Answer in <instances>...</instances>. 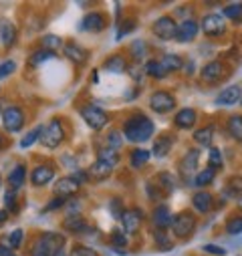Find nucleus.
<instances>
[{"mask_svg": "<svg viewBox=\"0 0 242 256\" xmlns=\"http://www.w3.org/2000/svg\"><path fill=\"white\" fill-rule=\"evenodd\" d=\"M69 256H97V252H95L93 248H89V246H81V244H77V246L71 248Z\"/></svg>", "mask_w": 242, "mask_h": 256, "instance_id": "nucleus-36", "label": "nucleus"}, {"mask_svg": "<svg viewBox=\"0 0 242 256\" xmlns=\"http://www.w3.org/2000/svg\"><path fill=\"white\" fill-rule=\"evenodd\" d=\"M212 180H214V170L212 168H208V170H204V172H200L198 176H196V184L198 186H208V184H212Z\"/></svg>", "mask_w": 242, "mask_h": 256, "instance_id": "nucleus-35", "label": "nucleus"}, {"mask_svg": "<svg viewBox=\"0 0 242 256\" xmlns=\"http://www.w3.org/2000/svg\"><path fill=\"white\" fill-rule=\"evenodd\" d=\"M65 238L58 234H44L38 240H34L30 248V256H54L58 250H63Z\"/></svg>", "mask_w": 242, "mask_h": 256, "instance_id": "nucleus-2", "label": "nucleus"}, {"mask_svg": "<svg viewBox=\"0 0 242 256\" xmlns=\"http://www.w3.org/2000/svg\"><path fill=\"white\" fill-rule=\"evenodd\" d=\"M63 52H65V56H67L69 60H73V62H85V60H87V54H89L83 46H79V44H75V42L65 44Z\"/></svg>", "mask_w": 242, "mask_h": 256, "instance_id": "nucleus-20", "label": "nucleus"}, {"mask_svg": "<svg viewBox=\"0 0 242 256\" xmlns=\"http://www.w3.org/2000/svg\"><path fill=\"white\" fill-rule=\"evenodd\" d=\"M6 220H8V212L6 210H0V226H2Z\"/></svg>", "mask_w": 242, "mask_h": 256, "instance_id": "nucleus-51", "label": "nucleus"}, {"mask_svg": "<svg viewBox=\"0 0 242 256\" xmlns=\"http://www.w3.org/2000/svg\"><path fill=\"white\" fill-rule=\"evenodd\" d=\"M134 28H136V20H134V18L126 20L124 24H121V28H119V38H121V36H126L128 32H132Z\"/></svg>", "mask_w": 242, "mask_h": 256, "instance_id": "nucleus-45", "label": "nucleus"}, {"mask_svg": "<svg viewBox=\"0 0 242 256\" xmlns=\"http://www.w3.org/2000/svg\"><path fill=\"white\" fill-rule=\"evenodd\" d=\"M150 103H152V107H154L158 113H168V111H172V109L176 107V99H174L168 91H158V93H154L152 99H150Z\"/></svg>", "mask_w": 242, "mask_h": 256, "instance_id": "nucleus-10", "label": "nucleus"}, {"mask_svg": "<svg viewBox=\"0 0 242 256\" xmlns=\"http://www.w3.org/2000/svg\"><path fill=\"white\" fill-rule=\"evenodd\" d=\"M208 164H210V168L214 170V168H222V154H220V150H210V160H208Z\"/></svg>", "mask_w": 242, "mask_h": 256, "instance_id": "nucleus-41", "label": "nucleus"}, {"mask_svg": "<svg viewBox=\"0 0 242 256\" xmlns=\"http://www.w3.org/2000/svg\"><path fill=\"white\" fill-rule=\"evenodd\" d=\"M14 196H16V190H10V192H6V196H4V202H6V206H10V208H14L16 204H14Z\"/></svg>", "mask_w": 242, "mask_h": 256, "instance_id": "nucleus-48", "label": "nucleus"}, {"mask_svg": "<svg viewBox=\"0 0 242 256\" xmlns=\"http://www.w3.org/2000/svg\"><path fill=\"white\" fill-rule=\"evenodd\" d=\"M226 230L230 234H240L242 232V218H230L226 222Z\"/></svg>", "mask_w": 242, "mask_h": 256, "instance_id": "nucleus-38", "label": "nucleus"}, {"mask_svg": "<svg viewBox=\"0 0 242 256\" xmlns=\"http://www.w3.org/2000/svg\"><path fill=\"white\" fill-rule=\"evenodd\" d=\"M14 69H16L14 60H6V62H2V65H0V79H2V77H8Z\"/></svg>", "mask_w": 242, "mask_h": 256, "instance_id": "nucleus-43", "label": "nucleus"}, {"mask_svg": "<svg viewBox=\"0 0 242 256\" xmlns=\"http://www.w3.org/2000/svg\"><path fill=\"white\" fill-rule=\"evenodd\" d=\"M63 202H65L63 198H56V200L48 202V206H46V212H50V210H56V208H60V204H63Z\"/></svg>", "mask_w": 242, "mask_h": 256, "instance_id": "nucleus-49", "label": "nucleus"}, {"mask_svg": "<svg viewBox=\"0 0 242 256\" xmlns=\"http://www.w3.org/2000/svg\"><path fill=\"white\" fill-rule=\"evenodd\" d=\"M198 156H200V152L198 150H192V152H188L186 156H184V160L180 162V172H182V176H192L194 172H196V168H198Z\"/></svg>", "mask_w": 242, "mask_h": 256, "instance_id": "nucleus-15", "label": "nucleus"}, {"mask_svg": "<svg viewBox=\"0 0 242 256\" xmlns=\"http://www.w3.org/2000/svg\"><path fill=\"white\" fill-rule=\"evenodd\" d=\"M224 16L228 18H234V20H240L242 18V2H236V4H228L224 8Z\"/></svg>", "mask_w": 242, "mask_h": 256, "instance_id": "nucleus-34", "label": "nucleus"}, {"mask_svg": "<svg viewBox=\"0 0 242 256\" xmlns=\"http://www.w3.org/2000/svg\"><path fill=\"white\" fill-rule=\"evenodd\" d=\"M124 134L130 142H146L154 134V123L146 115H134L132 119L126 121Z\"/></svg>", "mask_w": 242, "mask_h": 256, "instance_id": "nucleus-1", "label": "nucleus"}, {"mask_svg": "<svg viewBox=\"0 0 242 256\" xmlns=\"http://www.w3.org/2000/svg\"><path fill=\"white\" fill-rule=\"evenodd\" d=\"M8 238H10V240H8V242H10V248H18V246L22 244V230H14Z\"/></svg>", "mask_w": 242, "mask_h": 256, "instance_id": "nucleus-44", "label": "nucleus"}, {"mask_svg": "<svg viewBox=\"0 0 242 256\" xmlns=\"http://www.w3.org/2000/svg\"><path fill=\"white\" fill-rule=\"evenodd\" d=\"M81 115H83L85 123L91 127V130H95V132L103 130V127L107 125V121H109L107 113H105L101 107H97V105H85V107L81 109Z\"/></svg>", "mask_w": 242, "mask_h": 256, "instance_id": "nucleus-4", "label": "nucleus"}, {"mask_svg": "<svg viewBox=\"0 0 242 256\" xmlns=\"http://www.w3.org/2000/svg\"><path fill=\"white\" fill-rule=\"evenodd\" d=\"M146 71H148V75H152V77H156V79H162L168 71L164 69V65L162 62H158V60H150L148 65H146Z\"/></svg>", "mask_w": 242, "mask_h": 256, "instance_id": "nucleus-31", "label": "nucleus"}, {"mask_svg": "<svg viewBox=\"0 0 242 256\" xmlns=\"http://www.w3.org/2000/svg\"><path fill=\"white\" fill-rule=\"evenodd\" d=\"M172 138L170 136H162V138H158L156 142H154V156L156 158H166L168 154H170V150H172Z\"/></svg>", "mask_w": 242, "mask_h": 256, "instance_id": "nucleus-22", "label": "nucleus"}, {"mask_svg": "<svg viewBox=\"0 0 242 256\" xmlns=\"http://www.w3.org/2000/svg\"><path fill=\"white\" fill-rule=\"evenodd\" d=\"M2 146H4V138L0 136V150H2Z\"/></svg>", "mask_w": 242, "mask_h": 256, "instance_id": "nucleus-53", "label": "nucleus"}, {"mask_svg": "<svg viewBox=\"0 0 242 256\" xmlns=\"http://www.w3.org/2000/svg\"><path fill=\"white\" fill-rule=\"evenodd\" d=\"M63 140H65V132H63V125L58 121H50L40 134V142L48 150H54L56 146H60Z\"/></svg>", "mask_w": 242, "mask_h": 256, "instance_id": "nucleus-5", "label": "nucleus"}, {"mask_svg": "<svg viewBox=\"0 0 242 256\" xmlns=\"http://www.w3.org/2000/svg\"><path fill=\"white\" fill-rule=\"evenodd\" d=\"M174 123L180 127V130H190V127L196 123V111L194 109H182L174 117Z\"/></svg>", "mask_w": 242, "mask_h": 256, "instance_id": "nucleus-19", "label": "nucleus"}, {"mask_svg": "<svg viewBox=\"0 0 242 256\" xmlns=\"http://www.w3.org/2000/svg\"><path fill=\"white\" fill-rule=\"evenodd\" d=\"M54 256H69V254H65V252H63V250H58V252H56V254H54Z\"/></svg>", "mask_w": 242, "mask_h": 256, "instance_id": "nucleus-52", "label": "nucleus"}, {"mask_svg": "<svg viewBox=\"0 0 242 256\" xmlns=\"http://www.w3.org/2000/svg\"><path fill=\"white\" fill-rule=\"evenodd\" d=\"M65 228H67L69 232L79 234V232L87 230V222H85V220H81V218H69V220L65 222Z\"/></svg>", "mask_w": 242, "mask_h": 256, "instance_id": "nucleus-33", "label": "nucleus"}, {"mask_svg": "<svg viewBox=\"0 0 242 256\" xmlns=\"http://www.w3.org/2000/svg\"><path fill=\"white\" fill-rule=\"evenodd\" d=\"M54 178V170L50 166H36L30 174V180L34 186H46Z\"/></svg>", "mask_w": 242, "mask_h": 256, "instance_id": "nucleus-14", "label": "nucleus"}, {"mask_svg": "<svg viewBox=\"0 0 242 256\" xmlns=\"http://www.w3.org/2000/svg\"><path fill=\"white\" fill-rule=\"evenodd\" d=\"M111 238H113V244H117V246H128V238L121 234L119 230H115V232L111 234Z\"/></svg>", "mask_w": 242, "mask_h": 256, "instance_id": "nucleus-47", "label": "nucleus"}, {"mask_svg": "<svg viewBox=\"0 0 242 256\" xmlns=\"http://www.w3.org/2000/svg\"><path fill=\"white\" fill-rule=\"evenodd\" d=\"M0 256H16V254H14L12 248H8V246H0Z\"/></svg>", "mask_w": 242, "mask_h": 256, "instance_id": "nucleus-50", "label": "nucleus"}, {"mask_svg": "<svg viewBox=\"0 0 242 256\" xmlns=\"http://www.w3.org/2000/svg\"><path fill=\"white\" fill-rule=\"evenodd\" d=\"M212 136H214V130L208 125V127H204V130H198V132L194 134V142H198L200 146H210Z\"/></svg>", "mask_w": 242, "mask_h": 256, "instance_id": "nucleus-29", "label": "nucleus"}, {"mask_svg": "<svg viewBox=\"0 0 242 256\" xmlns=\"http://www.w3.org/2000/svg\"><path fill=\"white\" fill-rule=\"evenodd\" d=\"M240 97H242V89L238 85H232V87H226L218 95V103H222V105H234L236 101H240Z\"/></svg>", "mask_w": 242, "mask_h": 256, "instance_id": "nucleus-21", "label": "nucleus"}, {"mask_svg": "<svg viewBox=\"0 0 242 256\" xmlns=\"http://www.w3.org/2000/svg\"><path fill=\"white\" fill-rule=\"evenodd\" d=\"M204 252H210V254H214V256H224V254H226V250H224L222 246H214V244H206V246H204Z\"/></svg>", "mask_w": 242, "mask_h": 256, "instance_id": "nucleus-46", "label": "nucleus"}, {"mask_svg": "<svg viewBox=\"0 0 242 256\" xmlns=\"http://www.w3.org/2000/svg\"><path fill=\"white\" fill-rule=\"evenodd\" d=\"M99 162H103V164H107V166H117L119 164V154H117V150H111V148H105V150H101L99 152Z\"/></svg>", "mask_w": 242, "mask_h": 256, "instance_id": "nucleus-27", "label": "nucleus"}, {"mask_svg": "<svg viewBox=\"0 0 242 256\" xmlns=\"http://www.w3.org/2000/svg\"><path fill=\"white\" fill-rule=\"evenodd\" d=\"M24 176H26V168L24 166H16L10 174H8V184L12 186V190L20 188L24 184Z\"/></svg>", "mask_w": 242, "mask_h": 256, "instance_id": "nucleus-25", "label": "nucleus"}, {"mask_svg": "<svg viewBox=\"0 0 242 256\" xmlns=\"http://www.w3.org/2000/svg\"><path fill=\"white\" fill-rule=\"evenodd\" d=\"M228 132L232 134L234 140L242 142V115H234L228 119Z\"/></svg>", "mask_w": 242, "mask_h": 256, "instance_id": "nucleus-26", "label": "nucleus"}, {"mask_svg": "<svg viewBox=\"0 0 242 256\" xmlns=\"http://www.w3.org/2000/svg\"><path fill=\"white\" fill-rule=\"evenodd\" d=\"M172 220H174V218H172L168 206H158V208L154 210V214H152V222H154V226H156L160 232L166 230V228H170Z\"/></svg>", "mask_w": 242, "mask_h": 256, "instance_id": "nucleus-12", "label": "nucleus"}, {"mask_svg": "<svg viewBox=\"0 0 242 256\" xmlns=\"http://www.w3.org/2000/svg\"><path fill=\"white\" fill-rule=\"evenodd\" d=\"M109 176H111V166H107L99 160L89 168V178H93V180H107Z\"/></svg>", "mask_w": 242, "mask_h": 256, "instance_id": "nucleus-23", "label": "nucleus"}, {"mask_svg": "<svg viewBox=\"0 0 242 256\" xmlns=\"http://www.w3.org/2000/svg\"><path fill=\"white\" fill-rule=\"evenodd\" d=\"M224 75H226V69H224V65L220 60H212V62H208V65L202 69V79L206 83L220 81V79H224Z\"/></svg>", "mask_w": 242, "mask_h": 256, "instance_id": "nucleus-11", "label": "nucleus"}, {"mask_svg": "<svg viewBox=\"0 0 242 256\" xmlns=\"http://www.w3.org/2000/svg\"><path fill=\"white\" fill-rule=\"evenodd\" d=\"M77 190H79V180L77 178H60L54 184V196L65 200V198L73 196Z\"/></svg>", "mask_w": 242, "mask_h": 256, "instance_id": "nucleus-8", "label": "nucleus"}, {"mask_svg": "<svg viewBox=\"0 0 242 256\" xmlns=\"http://www.w3.org/2000/svg\"><path fill=\"white\" fill-rule=\"evenodd\" d=\"M42 46L52 52V48H58L60 46V38L54 36V34H46V36H42Z\"/></svg>", "mask_w": 242, "mask_h": 256, "instance_id": "nucleus-37", "label": "nucleus"}, {"mask_svg": "<svg viewBox=\"0 0 242 256\" xmlns=\"http://www.w3.org/2000/svg\"><path fill=\"white\" fill-rule=\"evenodd\" d=\"M121 224H124L126 232H130V234L138 232V228L142 224V212H138V210H126L124 214H121Z\"/></svg>", "mask_w": 242, "mask_h": 256, "instance_id": "nucleus-13", "label": "nucleus"}, {"mask_svg": "<svg viewBox=\"0 0 242 256\" xmlns=\"http://www.w3.org/2000/svg\"><path fill=\"white\" fill-rule=\"evenodd\" d=\"M0 38H2V44L4 46H12L16 42V28L8 22H4L0 26Z\"/></svg>", "mask_w": 242, "mask_h": 256, "instance_id": "nucleus-24", "label": "nucleus"}, {"mask_svg": "<svg viewBox=\"0 0 242 256\" xmlns=\"http://www.w3.org/2000/svg\"><path fill=\"white\" fill-rule=\"evenodd\" d=\"M198 34V24L194 20H186L184 24L178 26V32H176V38L180 42H190L194 40V36Z\"/></svg>", "mask_w": 242, "mask_h": 256, "instance_id": "nucleus-16", "label": "nucleus"}, {"mask_svg": "<svg viewBox=\"0 0 242 256\" xmlns=\"http://www.w3.org/2000/svg\"><path fill=\"white\" fill-rule=\"evenodd\" d=\"M2 121L8 132H20L24 125V115L18 107H8L2 111Z\"/></svg>", "mask_w": 242, "mask_h": 256, "instance_id": "nucleus-7", "label": "nucleus"}, {"mask_svg": "<svg viewBox=\"0 0 242 256\" xmlns=\"http://www.w3.org/2000/svg\"><path fill=\"white\" fill-rule=\"evenodd\" d=\"M202 30L208 36H220L226 30V22H224V18L220 14H208L202 20Z\"/></svg>", "mask_w": 242, "mask_h": 256, "instance_id": "nucleus-9", "label": "nucleus"}, {"mask_svg": "<svg viewBox=\"0 0 242 256\" xmlns=\"http://www.w3.org/2000/svg\"><path fill=\"white\" fill-rule=\"evenodd\" d=\"M119 146H121V134H119V132H111V134L107 136V148L117 150Z\"/></svg>", "mask_w": 242, "mask_h": 256, "instance_id": "nucleus-42", "label": "nucleus"}, {"mask_svg": "<svg viewBox=\"0 0 242 256\" xmlns=\"http://www.w3.org/2000/svg\"><path fill=\"white\" fill-rule=\"evenodd\" d=\"M192 204H194V208H196L198 212L206 214V212L212 210V206H214V198L208 194V192H198V194H194V198H192Z\"/></svg>", "mask_w": 242, "mask_h": 256, "instance_id": "nucleus-18", "label": "nucleus"}, {"mask_svg": "<svg viewBox=\"0 0 242 256\" xmlns=\"http://www.w3.org/2000/svg\"><path fill=\"white\" fill-rule=\"evenodd\" d=\"M148 160H150V152H146V150L132 152V166L134 168H142L144 164H148Z\"/></svg>", "mask_w": 242, "mask_h": 256, "instance_id": "nucleus-32", "label": "nucleus"}, {"mask_svg": "<svg viewBox=\"0 0 242 256\" xmlns=\"http://www.w3.org/2000/svg\"><path fill=\"white\" fill-rule=\"evenodd\" d=\"M50 56H54V52H50V50H38V52H34L30 56V65H38V62H42V60H46Z\"/></svg>", "mask_w": 242, "mask_h": 256, "instance_id": "nucleus-40", "label": "nucleus"}, {"mask_svg": "<svg viewBox=\"0 0 242 256\" xmlns=\"http://www.w3.org/2000/svg\"><path fill=\"white\" fill-rule=\"evenodd\" d=\"M162 65H164V69L166 71H178V69H182V58L178 56V54H168L164 60H162Z\"/></svg>", "mask_w": 242, "mask_h": 256, "instance_id": "nucleus-30", "label": "nucleus"}, {"mask_svg": "<svg viewBox=\"0 0 242 256\" xmlns=\"http://www.w3.org/2000/svg\"><path fill=\"white\" fill-rule=\"evenodd\" d=\"M154 34L156 36H160V38H164V40H168V38H176V32H178V24L174 22V18H170V16H162V18H158L156 22H154Z\"/></svg>", "mask_w": 242, "mask_h": 256, "instance_id": "nucleus-6", "label": "nucleus"}, {"mask_svg": "<svg viewBox=\"0 0 242 256\" xmlns=\"http://www.w3.org/2000/svg\"><path fill=\"white\" fill-rule=\"evenodd\" d=\"M40 134H42V130H40V127H36V130H32V132H30V134H28V136H26V138L20 142V146H22V148L32 146V144H34V142L40 138Z\"/></svg>", "mask_w": 242, "mask_h": 256, "instance_id": "nucleus-39", "label": "nucleus"}, {"mask_svg": "<svg viewBox=\"0 0 242 256\" xmlns=\"http://www.w3.org/2000/svg\"><path fill=\"white\" fill-rule=\"evenodd\" d=\"M172 230L178 238H190L196 230V218L190 212H182L172 220Z\"/></svg>", "mask_w": 242, "mask_h": 256, "instance_id": "nucleus-3", "label": "nucleus"}, {"mask_svg": "<svg viewBox=\"0 0 242 256\" xmlns=\"http://www.w3.org/2000/svg\"><path fill=\"white\" fill-rule=\"evenodd\" d=\"M81 26H83V30H89V32H101L105 28V18L99 12H89L83 18V24Z\"/></svg>", "mask_w": 242, "mask_h": 256, "instance_id": "nucleus-17", "label": "nucleus"}, {"mask_svg": "<svg viewBox=\"0 0 242 256\" xmlns=\"http://www.w3.org/2000/svg\"><path fill=\"white\" fill-rule=\"evenodd\" d=\"M105 69H107V71H113V73H124V71H126V60H124V56L113 54V56L105 62Z\"/></svg>", "mask_w": 242, "mask_h": 256, "instance_id": "nucleus-28", "label": "nucleus"}]
</instances>
